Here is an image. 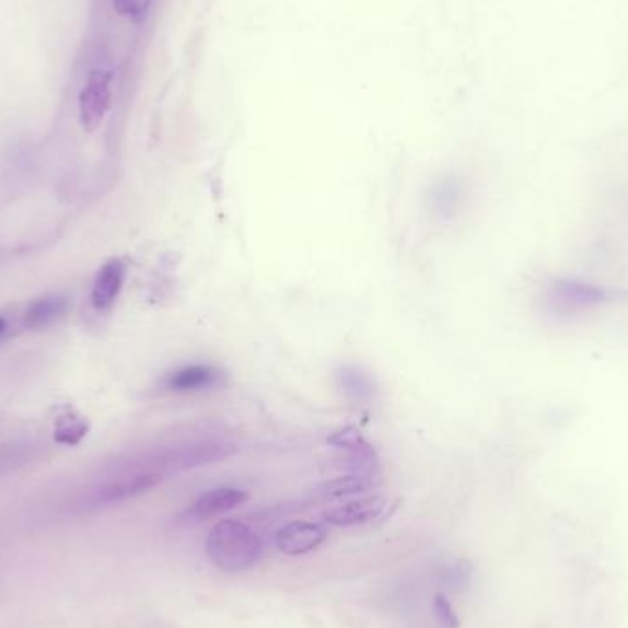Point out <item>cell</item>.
<instances>
[{
    "mask_svg": "<svg viewBox=\"0 0 628 628\" xmlns=\"http://www.w3.org/2000/svg\"><path fill=\"white\" fill-rule=\"evenodd\" d=\"M434 612L438 619H440L441 625L445 628H457L460 627V619H457V614L452 608L451 603L446 600L445 595L438 594L434 597Z\"/></svg>",
    "mask_w": 628,
    "mask_h": 628,
    "instance_id": "15",
    "label": "cell"
},
{
    "mask_svg": "<svg viewBox=\"0 0 628 628\" xmlns=\"http://www.w3.org/2000/svg\"><path fill=\"white\" fill-rule=\"evenodd\" d=\"M386 505H388V498L384 495H364V497H357L340 503L337 508L327 509L324 520L329 526H364L377 520L384 513Z\"/></svg>",
    "mask_w": 628,
    "mask_h": 628,
    "instance_id": "7",
    "label": "cell"
},
{
    "mask_svg": "<svg viewBox=\"0 0 628 628\" xmlns=\"http://www.w3.org/2000/svg\"><path fill=\"white\" fill-rule=\"evenodd\" d=\"M375 475H362V473H348L332 480L322 481L316 487V495L326 500H337V498L364 497L365 492L372 491L375 487Z\"/></svg>",
    "mask_w": 628,
    "mask_h": 628,
    "instance_id": "10",
    "label": "cell"
},
{
    "mask_svg": "<svg viewBox=\"0 0 628 628\" xmlns=\"http://www.w3.org/2000/svg\"><path fill=\"white\" fill-rule=\"evenodd\" d=\"M327 445L346 456V468L349 473L375 475L379 468L377 449L365 440L357 427H344L327 438Z\"/></svg>",
    "mask_w": 628,
    "mask_h": 628,
    "instance_id": "3",
    "label": "cell"
},
{
    "mask_svg": "<svg viewBox=\"0 0 628 628\" xmlns=\"http://www.w3.org/2000/svg\"><path fill=\"white\" fill-rule=\"evenodd\" d=\"M248 500V495L235 487H218L212 491H206L200 495L188 509L184 516L189 520H197V522H205V520L213 519L219 514L229 513L232 509L240 508L241 503Z\"/></svg>",
    "mask_w": 628,
    "mask_h": 628,
    "instance_id": "8",
    "label": "cell"
},
{
    "mask_svg": "<svg viewBox=\"0 0 628 628\" xmlns=\"http://www.w3.org/2000/svg\"><path fill=\"white\" fill-rule=\"evenodd\" d=\"M4 332H7V322H4V318H0V337H2Z\"/></svg>",
    "mask_w": 628,
    "mask_h": 628,
    "instance_id": "16",
    "label": "cell"
},
{
    "mask_svg": "<svg viewBox=\"0 0 628 628\" xmlns=\"http://www.w3.org/2000/svg\"><path fill=\"white\" fill-rule=\"evenodd\" d=\"M327 540V527L307 520H294L280 527L275 535L278 551L289 557H302L321 548Z\"/></svg>",
    "mask_w": 628,
    "mask_h": 628,
    "instance_id": "6",
    "label": "cell"
},
{
    "mask_svg": "<svg viewBox=\"0 0 628 628\" xmlns=\"http://www.w3.org/2000/svg\"><path fill=\"white\" fill-rule=\"evenodd\" d=\"M161 473H156L153 468H138L96 489L89 498V503L92 508H107V505L126 502L129 498L140 497L143 492L151 491L154 486L161 484Z\"/></svg>",
    "mask_w": 628,
    "mask_h": 628,
    "instance_id": "2",
    "label": "cell"
},
{
    "mask_svg": "<svg viewBox=\"0 0 628 628\" xmlns=\"http://www.w3.org/2000/svg\"><path fill=\"white\" fill-rule=\"evenodd\" d=\"M264 554L261 537L240 520H221L206 537L208 559L224 573L251 570L261 560Z\"/></svg>",
    "mask_w": 628,
    "mask_h": 628,
    "instance_id": "1",
    "label": "cell"
},
{
    "mask_svg": "<svg viewBox=\"0 0 628 628\" xmlns=\"http://www.w3.org/2000/svg\"><path fill=\"white\" fill-rule=\"evenodd\" d=\"M91 425L72 406H63L54 421V441L59 445H80L89 434Z\"/></svg>",
    "mask_w": 628,
    "mask_h": 628,
    "instance_id": "13",
    "label": "cell"
},
{
    "mask_svg": "<svg viewBox=\"0 0 628 628\" xmlns=\"http://www.w3.org/2000/svg\"><path fill=\"white\" fill-rule=\"evenodd\" d=\"M69 311V300L63 296H43L30 303L24 313V324L34 332H40L65 316Z\"/></svg>",
    "mask_w": 628,
    "mask_h": 628,
    "instance_id": "11",
    "label": "cell"
},
{
    "mask_svg": "<svg viewBox=\"0 0 628 628\" xmlns=\"http://www.w3.org/2000/svg\"><path fill=\"white\" fill-rule=\"evenodd\" d=\"M116 13L132 21L142 19L151 7V0H113Z\"/></svg>",
    "mask_w": 628,
    "mask_h": 628,
    "instance_id": "14",
    "label": "cell"
},
{
    "mask_svg": "<svg viewBox=\"0 0 628 628\" xmlns=\"http://www.w3.org/2000/svg\"><path fill=\"white\" fill-rule=\"evenodd\" d=\"M126 281V265L115 257L97 270L96 280L92 286V305L97 311L113 307L116 298L120 296L121 287Z\"/></svg>",
    "mask_w": 628,
    "mask_h": 628,
    "instance_id": "9",
    "label": "cell"
},
{
    "mask_svg": "<svg viewBox=\"0 0 628 628\" xmlns=\"http://www.w3.org/2000/svg\"><path fill=\"white\" fill-rule=\"evenodd\" d=\"M226 373L212 364H189L178 368L162 381V388L173 394H195L223 388Z\"/></svg>",
    "mask_w": 628,
    "mask_h": 628,
    "instance_id": "5",
    "label": "cell"
},
{
    "mask_svg": "<svg viewBox=\"0 0 628 628\" xmlns=\"http://www.w3.org/2000/svg\"><path fill=\"white\" fill-rule=\"evenodd\" d=\"M338 388L353 403H370L375 395V381L359 365H344L337 372Z\"/></svg>",
    "mask_w": 628,
    "mask_h": 628,
    "instance_id": "12",
    "label": "cell"
},
{
    "mask_svg": "<svg viewBox=\"0 0 628 628\" xmlns=\"http://www.w3.org/2000/svg\"><path fill=\"white\" fill-rule=\"evenodd\" d=\"M113 75L107 70H92L80 94V121L86 132L96 131L113 103Z\"/></svg>",
    "mask_w": 628,
    "mask_h": 628,
    "instance_id": "4",
    "label": "cell"
}]
</instances>
